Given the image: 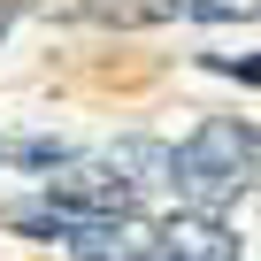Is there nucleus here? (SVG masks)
Returning a JSON list of instances; mask_svg holds the SVG:
<instances>
[{"mask_svg":"<svg viewBox=\"0 0 261 261\" xmlns=\"http://www.w3.org/2000/svg\"><path fill=\"white\" fill-rule=\"evenodd\" d=\"M253 169H261V130H253V123H238V115H207L192 139L177 146V177H169V185H177L192 207H207V215H215V207H223Z\"/></svg>","mask_w":261,"mask_h":261,"instance_id":"nucleus-1","label":"nucleus"},{"mask_svg":"<svg viewBox=\"0 0 261 261\" xmlns=\"http://www.w3.org/2000/svg\"><path fill=\"white\" fill-rule=\"evenodd\" d=\"M46 200L77 207L85 223H115V215H130V207H139V185H130V177H115L108 162H62V169L46 177Z\"/></svg>","mask_w":261,"mask_h":261,"instance_id":"nucleus-2","label":"nucleus"},{"mask_svg":"<svg viewBox=\"0 0 261 261\" xmlns=\"http://www.w3.org/2000/svg\"><path fill=\"white\" fill-rule=\"evenodd\" d=\"M154 246H162L169 261H238V230H230L223 215H207V207H177V215L154 230Z\"/></svg>","mask_w":261,"mask_h":261,"instance_id":"nucleus-3","label":"nucleus"},{"mask_svg":"<svg viewBox=\"0 0 261 261\" xmlns=\"http://www.w3.org/2000/svg\"><path fill=\"white\" fill-rule=\"evenodd\" d=\"M100 162L115 177H130V185H169L177 177V146H162V139H115Z\"/></svg>","mask_w":261,"mask_h":261,"instance_id":"nucleus-4","label":"nucleus"},{"mask_svg":"<svg viewBox=\"0 0 261 261\" xmlns=\"http://www.w3.org/2000/svg\"><path fill=\"white\" fill-rule=\"evenodd\" d=\"M69 16L115 23V31H146V23H169L177 16V0H69Z\"/></svg>","mask_w":261,"mask_h":261,"instance_id":"nucleus-5","label":"nucleus"},{"mask_svg":"<svg viewBox=\"0 0 261 261\" xmlns=\"http://www.w3.org/2000/svg\"><path fill=\"white\" fill-rule=\"evenodd\" d=\"M8 223H16L23 238H77V230H85V215L62 207V200H23V207H8Z\"/></svg>","mask_w":261,"mask_h":261,"instance_id":"nucleus-6","label":"nucleus"},{"mask_svg":"<svg viewBox=\"0 0 261 261\" xmlns=\"http://www.w3.org/2000/svg\"><path fill=\"white\" fill-rule=\"evenodd\" d=\"M23 169H62L69 162V139H46V130H39V139H23V146H8Z\"/></svg>","mask_w":261,"mask_h":261,"instance_id":"nucleus-7","label":"nucleus"},{"mask_svg":"<svg viewBox=\"0 0 261 261\" xmlns=\"http://www.w3.org/2000/svg\"><path fill=\"white\" fill-rule=\"evenodd\" d=\"M185 16H200V23H246V16H261V0H185Z\"/></svg>","mask_w":261,"mask_h":261,"instance_id":"nucleus-8","label":"nucleus"},{"mask_svg":"<svg viewBox=\"0 0 261 261\" xmlns=\"http://www.w3.org/2000/svg\"><path fill=\"white\" fill-rule=\"evenodd\" d=\"M207 69H223L238 85H261V54H207Z\"/></svg>","mask_w":261,"mask_h":261,"instance_id":"nucleus-9","label":"nucleus"},{"mask_svg":"<svg viewBox=\"0 0 261 261\" xmlns=\"http://www.w3.org/2000/svg\"><path fill=\"white\" fill-rule=\"evenodd\" d=\"M130 261H169V253H162V246H146V253H130Z\"/></svg>","mask_w":261,"mask_h":261,"instance_id":"nucleus-10","label":"nucleus"},{"mask_svg":"<svg viewBox=\"0 0 261 261\" xmlns=\"http://www.w3.org/2000/svg\"><path fill=\"white\" fill-rule=\"evenodd\" d=\"M0 162H8V146H0Z\"/></svg>","mask_w":261,"mask_h":261,"instance_id":"nucleus-11","label":"nucleus"}]
</instances>
